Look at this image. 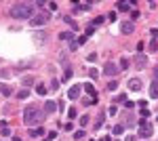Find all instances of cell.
I'll return each mask as SVG.
<instances>
[{
    "instance_id": "6da1fadb",
    "label": "cell",
    "mask_w": 158,
    "mask_h": 141,
    "mask_svg": "<svg viewBox=\"0 0 158 141\" xmlns=\"http://www.w3.org/2000/svg\"><path fill=\"white\" fill-rule=\"evenodd\" d=\"M34 4L32 2H17V4H13V9L9 13H11V17H15V19H32L34 17Z\"/></svg>"
},
{
    "instance_id": "7a4b0ae2",
    "label": "cell",
    "mask_w": 158,
    "mask_h": 141,
    "mask_svg": "<svg viewBox=\"0 0 158 141\" xmlns=\"http://www.w3.org/2000/svg\"><path fill=\"white\" fill-rule=\"evenodd\" d=\"M40 120H42V112H40L36 106H27L23 110V122H25V124L34 126V124L40 122Z\"/></svg>"
},
{
    "instance_id": "3957f363",
    "label": "cell",
    "mask_w": 158,
    "mask_h": 141,
    "mask_svg": "<svg viewBox=\"0 0 158 141\" xmlns=\"http://www.w3.org/2000/svg\"><path fill=\"white\" fill-rule=\"evenodd\" d=\"M49 21V13H38V15H34L32 19H30V23L34 25V27H38V25H44Z\"/></svg>"
},
{
    "instance_id": "277c9868",
    "label": "cell",
    "mask_w": 158,
    "mask_h": 141,
    "mask_svg": "<svg viewBox=\"0 0 158 141\" xmlns=\"http://www.w3.org/2000/svg\"><path fill=\"white\" fill-rule=\"evenodd\" d=\"M152 133H154V129L148 124L146 120H141V122H139V137L148 139V137H152Z\"/></svg>"
},
{
    "instance_id": "5b68a950",
    "label": "cell",
    "mask_w": 158,
    "mask_h": 141,
    "mask_svg": "<svg viewBox=\"0 0 158 141\" xmlns=\"http://www.w3.org/2000/svg\"><path fill=\"white\" fill-rule=\"evenodd\" d=\"M103 74H106V76H116V74H118V68H116V65H114V63H106V68H103Z\"/></svg>"
},
{
    "instance_id": "8992f818",
    "label": "cell",
    "mask_w": 158,
    "mask_h": 141,
    "mask_svg": "<svg viewBox=\"0 0 158 141\" xmlns=\"http://www.w3.org/2000/svg\"><path fill=\"white\" fill-rule=\"evenodd\" d=\"M80 89H82L80 84H74L72 89L68 91V97H70V99H78V97H80Z\"/></svg>"
},
{
    "instance_id": "52a82bcc",
    "label": "cell",
    "mask_w": 158,
    "mask_h": 141,
    "mask_svg": "<svg viewBox=\"0 0 158 141\" xmlns=\"http://www.w3.org/2000/svg\"><path fill=\"white\" fill-rule=\"evenodd\" d=\"M141 86H143V82H141L139 78H131V80H129V89H131V91H141Z\"/></svg>"
},
{
    "instance_id": "ba28073f",
    "label": "cell",
    "mask_w": 158,
    "mask_h": 141,
    "mask_svg": "<svg viewBox=\"0 0 158 141\" xmlns=\"http://www.w3.org/2000/svg\"><path fill=\"white\" fill-rule=\"evenodd\" d=\"M122 34H133V30H135V25H133V21H124L122 23Z\"/></svg>"
},
{
    "instance_id": "9c48e42d",
    "label": "cell",
    "mask_w": 158,
    "mask_h": 141,
    "mask_svg": "<svg viewBox=\"0 0 158 141\" xmlns=\"http://www.w3.org/2000/svg\"><path fill=\"white\" fill-rule=\"evenodd\" d=\"M150 97L152 99H158V80H154L152 86H150Z\"/></svg>"
},
{
    "instance_id": "30bf717a",
    "label": "cell",
    "mask_w": 158,
    "mask_h": 141,
    "mask_svg": "<svg viewBox=\"0 0 158 141\" xmlns=\"http://www.w3.org/2000/svg\"><path fill=\"white\" fill-rule=\"evenodd\" d=\"M44 110H47V114H53V112L57 110V103H55V101H47V103H44Z\"/></svg>"
},
{
    "instance_id": "8fae6325",
    "label": "cell",
    "mask_w": 158,
    "mask_h": 141,
    "mask_svg": "<svg viewBox=\"0 0 158 141\" xmlns=\"http://www.w3.org/2000/svg\"><path fill=\"white\" fill-rule=\"evenodd\" d=\"M0 133H2L4 137H9V135H11V129H9V124H6V122H0Z\"/></svg>"
},
{
    "instance_id": "7c38bea8",
    "label": "cell",
    "mask_w": 158,
    "mask_h": 141,
    "mask_svg": "<svg viewBox=\"0 0 158 141\" xmlns=\"http://www.w3.org/2000/svg\"><path fill=\"white\" fill-rule=\"evenodd\" d=\"M85 91H86L89 95H91V97H95V95H97V91H95V86H93L91 82H86V84H85Z\"/></svg>"
},
{
    "instance_id": "4fadbf2b",
    "label": "cell",
    "mask_w": 158,
    "mask_h": 141,
    "mask_svg": "<svg viewBox=\"0 0 158 141\" xmlns=\"http://www.w3.org/2000/svg\"><path fill=\"white\" fill-rule=\"evenodd\" d=\"M103 118H106V114H103V112H99L97 122H95V129H101V126H103Z\"/></svg>"
},
{
    "instance_id": "5bb4252c",
    "label": "cell",
    "mask_w": 158,
    "mask_h": 141,
    "mask_svg": "<svg viewBox=\"0 0 158 141\" xmlns=\"http://www.w3.org/2000/svg\"><path fill=\"white\" fill-rule=\"evenodd\" d=\"M135 63H137L139 68H143V65H146V57H143V55H137V57H135Z\"/></svg>"
},
{
    "instance_id": "9a60e30c",
    "label": "cell",
    "mask_w": 158,
    "mask_h": 141,
    "mask_svg": "<svg viewBox=\"0 0 158 141\" xmlns=\"http://www.w3.org/2000/svg\"><path fill=\"white\" fill-rule=\"evenodd\" d=\"M30 135H32V137H38V135H44V129H42V126H40V129H32V131H30Z\"/></svg>"
},
{
    "instance_id": "2e32d148",
    "label": "cell",
    "mask_w": 158,
    "mask_h": 141,
    "mask_svg": "<svg viewBox=\"0 0 158 141\" xmlns=\"http://www.w3.org/2000/svg\"><path fill=\"white\" fill-rule=\"evenodd\" d=\"M0 93L4 95V97H9V95H11L13 91H11V89H9V86H4V84H0Z\"/></svg>"
},
{
    "instance_id": "e0dca14e",
    "label": "cell",
    "mask_w": 158,
    "mask_h": 141,
    "mask_svg": "<svg viewBox=\"0 0 158 141\" xmlns=\"http://www.w3.org/2000/svg\"><path fill=\"white\" fill-rule=\"evenodd\" d=\"M36 93L38 95H47V86H44V84H36Z\"/></svg>"
},
{
    "instance_id": "ac0fdd59",
    "label": "cell",
    "mask_w": 158,
    "mask_h": 141,
    "mask_svg": "<svg viewBox=\"0 0 158 141\" xmlns=\"http://www.w3.org/2000/svg\"><path fill=\"white\" fill-rule=\"evenodd\" d=\"M116 9H118V11H129V2H118Z\"/></svg>"
},
{
    "instance_id": "d6986e66",
    "label": "cell",
    "mask_w": 158,
    "mask_h": 141,
    "mask_svg": "<svg viewBox=\"0 0 158 141\" xmlns=\"http://www.w3.org/2000/svg\"><path fill=\"white\" fill-rule=\"evenodd\" d=\"M59 38L61 40H72L74 36H72V32H63V34H59Z\"/></svg>"
},
{
    "instance_id": "ffe728a7",
    "label": "cell",
    "mask_w": 158,
    "mask_h": 141,
    "mask_svg": "<svg viewBox=\"0 0 158 141\" xmlns=\"http://www.w3.org/2000/svg\"><path fill=\"white\" fill-rule=\"evenodd\" d=\"M116 89H118V82H116V80H110L108 82V91H116Z\"/></svg>"
},
{
    "instance_id": "44dd1931",
    "label": "cell",
    "mask_w": 158,
    "mask_h": 141,
    "mask_svg": "<svg viewBox=\"0 0 158 141\" xmlns=\"http://www.w3.org/2000/svg\"><path fill=\"white\" fill-rule=\"evenodd\" d=\"M27 95H30V91H27V89H21V91L17 93V97H19V99H25Z\"/></svg>"
},
{
    "instance_id": "7402d4cb",
    "label": "cell",
    "mask_w": 158,
    "mask_h": 141,
    "mask_svg": "<svg viewBox=\"0 0 158 141\" xmlns=\"http://www.w3.org/2000/svg\"><path fill=\"white\" fill-rule=\"evenodd\" d=\"M122 133H124V126H122V124L114 126V135H122Z\"/></svg>"
},
{
    "instance_id": "603a6c76",
    "label": "cell",
    "mask_w": 158,
    "mask_h": 141,
    "mask_svg": "<svg viewBox=\"0 0 158 141\" xmlns=\"http://www.w3.org/2000/svg\"><path fill=\"white\" fill-rule=\"evenodd\" d=\"M82 137H85V131H76L74 133V139H82Z\"/></svg>"
},
{
    "instance_id": "cb8c5ba5",
    "label": "cell",
    "mask_w": 158,
    "mask_h": 141,
    "mask_svg": "<svg viewBox=\"0 0 158 141\" xmlns=\"http://www.w3.org/2000/svg\"><path fill=\"white\" fill-rule=\"evenodd\" d=\"M80 124H82V126H86V124H89V116H82V118H80Z\"/></svg>"
},
{
    "instance_id": "d4e9b609",
    "label": "cell",
    "mask_w": 158,
    "mask_h": 141,
    "mask_svg": "<svg viewBox=\"0 0 158 141\" xmlns=\"http://www.w3.org/2000/svg\"><path fill=\"white\" fill-rule=\"evenodd\" d=\"M36 40H47V34H34Z\"/></svg>"
},
{
    "instance_id": "484cf974",
    "label": "cell",
    "mask_w": 158,
    "mask_h": 141,
    "mask_svg": "<svg viewBox=\"0 0 158 141\" xmlns=\"http://www.w3.org/2000/svg\"><path fill=\"white\" fill-rule=\"evenodd\" d=\"M51 86H53V89L57 91V89H59V80H51Z\"/></svg>"
},
{
    "instance_id": "4316f807",
    "label": "cell",
    "mask_w": 158,
    "mask_h": 141,
    "mask_svg": "<svg viewBox=\"0 0 158 141\" xmlns=\"http://www.w3.org/2000/svg\"><path fill=\"white\" fill-rule=\"evenodd\" d=\"M86 59H89V61L93 63V61H97V55H95V53H91V55H89V57H86Z\"/></svg>"
},
{
    "instance_id": "83f0119b",
    "label": "cell",
    "mask_w": 158,
    "mask_h": 141,
    "mask_svg": "<svg viewBox=\"0 0 158 141\" xmlns=\"http://www.w3.org/2000/svg\"><path fill=\"white\" fill-rule=\"evenodd\" d=\"M99 23H103V17H97V19L93 21V25H99Z\"/></svg>"
},
{
    "instance_id": "f1b7e54d",
    "label": "cell",
    "mask_w": 158,
    "mask_h": 141,
    "mask_svg": "<svg viewBox=\"0 0 158 141\" xmlns=\"http://www.w3.org/2000/svg\"><path fill=\"white\" fill-rule=\"evenodd\" d=\"M150 51H158V42H152L150 44Z\"/></svg>"
},
{
    "instance_id": "f546056e",
    "label": "cell",
    "mask_w": 158,
    "mask_h": 141,
    "mask_svg": "<svg viewBox=\"0 0 158 141\" xmlns=\"http://www.w3.org/2000/svg\"><path fill=\"white\" fill-rule=\"evenodd\" d=\"M101 141H112V139H110V137H108V135H106V137H103V139H101Z\"/></svg>"
},
{
    "instance_id": "4dcf8cb0",
    "label": "cell",
    "mask_w": 158,
    "mask_h": 141,
    "mask_svg": "<svg viewBox=\"0 0 158 141\" xmlns=\"http://www.w3.org/2000/svg\"><path fill=\"white\" fill-rule=\"evenodd\" d=\"M154 76H156V80H158V68H156V70H154Z\"/></svg>"
},
{
    "instance_id": "1f68e13d",
    "label": "cell",
    "mask_w": 158,
    "mask_h": 141,
    "mask_svg": "<svg viewBox=\"0 0 158 141\" xmlns=\"http://www.w3.org/2000/svg\"><path fill=\"white\" fill-rule=\"evenodd\" d=\"M127 141H135V137H127Z\"/></svg>"
}]
</instances>
